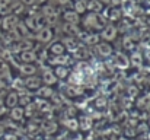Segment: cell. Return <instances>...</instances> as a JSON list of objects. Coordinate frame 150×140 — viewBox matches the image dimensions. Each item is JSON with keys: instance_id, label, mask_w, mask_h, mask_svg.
Listing matches in <instances>:
<instances>
[{"instance_id": "cell-1", "label": "cell", "mask_w": 150, "mask_h": 140, "mask_svg": "<svg viewBox=\"0 0 150 140\" xmlns=\"http://www.w3.org/2000/svg\"><path fill=\"white\" fill-rule=\"evenodd\" d=\"M85 21V26L89 29V31H100L105 25H106V19L100 15V13H92V12H88L83 18Z\"/></svg>"}, {"instance_id": "cell-2", "label": "cell", "mask_w": 150, "mask_h": 140, "mask_svg": "<svg viewBox=\"0 0 150 140\" xmlns=\"http://www.w3.org/2000/svg\"><path fill=\"white\" fill-rule=\"evenodd\" d=\"M102 16H103L106 21H109V22H118V21H121V18L124 16V13H122L121 6L114 4V6H109V7L102 13Z\"/></svg>"}, {"instance_id": "cell-3", "label": "cell", "mask_w": 150, "mask_h": 140, "mask_svg": "<svg viewBox=\"0 0 150 140\" xmlns=\"http://www.w3.org/2000/svg\"><path fill=\"white\" fill-rule=\"evenodd\" d=\"M52 38H54V31H52L51 26H44V28L38 29L37 34H35V40H37V43L41 44V45L50 43Z\"/></svg>"}, {"instance_id": "cell-4", "label": "cell", "mask_w": 150, "mask_h": 140, "mask_svg": "<svg viewBox=\"0 0 150 140\" xmlns=\"http://www.w3.org/2000/svg\"><path fill=\"white\" fill-rule=\"evenodd\" d=\"M118 29H117V25L115 23H108V25H105L103 28H102V32L99 34V37L103 40V41H108V43H111V41H114L117 37H118Z\"/></svg>"}, {"instance_id": "cell-5", "label": "cell", "mask_w": 150, "mask_h": 140, "mask_svg": "<svg viewBox=\"0 0 150 140\" xmlns=\"http://www.w3.org/2000/svg\"><path fill=\"white\" fill-rule=\"evenodd\" d=\"M93 50L96 51L98 57H102V58H108L114 54V47L108 41H102V43L99 41L96 45H93Z\"/></svg>"}, {"instance_id": "cell-6", "label": "cell", "mask_w": 150, "mask_h": 140, "mask_svg": "<svg viewBox=\"0 0 150 140\" xmlns=\"http://www.w3.org/2000/svg\"><path fill=\"white\" fill-rule=\"evenodd\" d=\"M111 58L114 60L115 67H117V69H120V70H124V69H127V67L130 66V58H128L122 51L115 53L114 55H111Z\"/></svg>"}, {"instance_id": "cell-7", "label": "cell", "mask_w": 150, "mask_h": 140, "mask_svg": "<svg viewBox=\"0 0 150 140\" xmlns=\"http://www.w3.org/2000/svg\"><path fill=\"white\" fill-rule=\"evenodd\" d=\"M41 86H42V79H41L40 76L32 75V76H28V77L25 79V88H26L28 92H29V91L37 92Z\"/></svg>"}, {"instance_id": "cell-8", "label": "cell", "mask_w": 150, "mask_h": 140, "mask_svg": "<svg viewBox=\"0 0 150 140\" xmlns=\"http://www.w3.org/2000/svg\"><path fill=\"white\" fill-rule=\"evenodd\" d=\"M18 22H19V19H18L16 15H13V13L6 15V16L1 19V29H3L4 32H9V31H12V29L16 26Z\"/></svg>"}, {"instance_id": "cell-9", "label": "cell", "mask_w": 150, "mask_h": 140, "mask_svg": "<svg viewBox=\"0 0 150 140\" xmlns=\"http://www.w3.org/2000/svg\"><path fill=\"white\" fill-rule=\"evenodd\" d=\"M47 50V55H60V54H64L66 53V47L63 45L61 40H57L54 41L50 47L45 48Z\"/></svg>"}, {"instance_id": "cell-10", "label": "cell", "mask_w": 150, "mask_h": 140, "mask_svg": "<svg viewBox=\"0 0 150 140\" xmlns=\"http://www.w3.org/2000/svg\"><path fill=\"white\" fill-rule=\"evenodd\" d=\"M61 18H63L64 23H73V25H77V22H79V19H80V15H79L76 10L67 9V10L63 12Z\"/></svg>"}, {"instance_id": "cell-11", "label": "cell", "mask_w": 150, "mask_h": 140, "mask_svg": "<svg viewBox=\"0 0 150 140\" xmlns=\"http://www.w3.org/2000/svg\"><path fill=\"white\" fill-rule=\"evenodd\" d=\"M61 32H63L64 37H76V38H77L80 29H79L77 25H73V23H64V22H63V23H61Z\"/></svg>"}, {"instance_id": "cell-12", "label": "cell", "mask_w": 150, "mask_h": 140, "mask_svg": "<svg viewBox=\"0 0 150 140\" xmlns=\"http://www.w3.org/2000/svg\"><path fill=\"white\" fill-rule=\"evenodd\" d=\"M19 57H21V61L22 63H35V61H38V54H37V51L34 48L21 51Z\"/></svg>"}, {"instance_id": "cell-13", "label": "cell", "mask_w": 150, "mask_h": 140, "mask_svg": "<svg viewBox=\"0 0 150 140\" xmlns=\"http://www.w3.org/2000/svg\"><path fill=\"white\" fill-rule=\"evenodd\" d=\"M61 43H63V45L66 47V50L70 51V53H74L80 45V43H79V40L76 37H63Z\"/></svg>"}, {"instance_id": "cell-14", "label": "cell", "mask_w": 150, "mask_h": 140, "mask_svg": "<svg viewBox=\"0 0 150 140\" xmlns=\"http://www.w3.org/2000/svg\"><path fill=\"white\" fill-rule=\"evenodd\" d=\"M41 79H42V83H45L47 86H52V85L57 83V77L54 76V73H52V70L50 67H44L42 69Z\"/></svg>"}, {"instance_id": "cell-15", "label": "cell", "mask_w": 150, "mask_h": 140, "mask_svg": "<svg viewBox=\"0 0 150 140\" xmlns=\"http://www.w3.org/2000/svg\"><path fill=\"white\" fill-rule=\"evenodd\" d=\"M48 60V63L50 64H54V66H66L69 61H70V55H67V54H60V55H48L47 57Z\"/></svg>"}, {"instance_id": "cell-16", "label": "cell", "mask_w": 150, "mask_h": 140, "mask_svg": "<svg viewBox=\"0 0 150 140\" xmlns=\"http://www.w3.org/2000/svg\"><path fill=\"white\" fill-rule=\"evenodd\" d=\"M19 70H21V73L23 75V76H32V75H37V72H38V67H37V64L35 63H22L21 66H19Z\"/></svg>"}, {"instance_id": "cell-17", "label": "cell", "mask_w": 150, "mask_h": 140, "mask_svg": "<svg viewBox=\"0 0 150 140\" xmlns=\"http://www.w3.org/2000/svg\"><path fill=\"white\" fill-rule=\"evenodd\" d=\"M70 69L67 67V66H55V69H52V73H54V76L57 77V80H64V79H67L69 77V75H70Z\"/></svg>"}, {"instance_id": "cell-18", "label": "cell", "mask_w": 150, "mask_h": 140, "mask_svg": "<svg viewBox=\"0 0 150 140\" xmlns=\"http://www.w3.org/2000/svg\"><path fill=\"white\" fill-rule=\"evenodd\" d=\"M103 10V3L100 0H88L86 1V12L100 13Z\"/></svg>"}, {"instance_id": "cell-19", "label": "cell", "mask_w": 150, "mask_h": 140, "mask_svg": "<svg viewBox=\"0 0 150 140\" xmlns=\"http://www.w3.org/2000/svg\"><path fill=\"white\" fill-rule=\"evenodd\" d=\"M13 31L16 32V35L19 37V40L21 38H31V31L26 28V25L23 22H18L16 26L13 28Z\"/></svg>"}, {"instance_id": "cell-20", "label": "cell", "mask_w": 150, "mask_h": 140, "mask_svg": "<svg viewBox=\"0 0 150 140\" xmlns=\"http://www.w3.org/2000/svg\"><path fill=\"white\" fill-rule=\"evenodd\" d=\"M26 10V6L21 1V0H12V3H10V6H9V12H12L13 15H21V13H23Z\"/></svg>"}, {"instance_id": "cell-21", "label": "cell", "mask_w": 150, "mask_h": 140, "mask_svg": "<svg viewBox=\"0 0 150 140\" xmlns=\"http://www.w3.org/2000/svg\"><path fill=\"white\" fill-rule=\"evenodd\" d=\"M41 130H42L47 136H50V134H52V133L57 130V124H55L54 120H44L42 124H41Z\"/></svg>"}, {"instance_id": "cell-22", "label": "cell", "mask_w": 150, "mask_h": 140, "mask_svg": "<svg viewBox=\"0 0 150 140\" xmlns=\"http://www.w3.org/2000/svg\"><path fill=\"white\" fill-rule=\"evenodd\" d=\"M131 64L133 66H136L137 69H142V66H143V61H144V58H143V54L140 53V51H131Z\"/></svg>"}, {"instance_id": "cell-23", "label": "cell", "mask_w": 150, "mask_h": 140, "mask_svg": "<svg viewBox=\"0 0 150 140\" xmlns=\"http://www.w3.org/2000/svg\"><path fill=\"white\" fill-rule=\"evenodd\" d=\"M18 105V92L12 91L6 95V99H4V107H9V108H13Z\"/></svg>"}, {"instance_id": "cell-24", "label": "cell", "mask_w": 150, "mask_h": 140, "mask_svg": "<svg viewBox=\"0 0 150 140\" xmlns=\"http://www.w3.org/2000/svg\"><path fill=\"white\" fill-rule=\"evenodd\" d=\"M10 117L15 120V121H19V120H22L23 117H25V109H23V107H13L12 108V111H10Z\"/></svg>"}, {"instance_id": "cell-25", "label": "cell", "mask_w": 150, "mask_h": 140, "mask_svg": "<svg viewBox=\"0 0 150 140\" xmlns=\"http://www.w3.org/2000/svg\"><path fill=\"white\" fill-rule=\"evenodd\" d=\"M37 92H38V95H40L41 98H44V99H50L51 96H52V93H54V89H52V86H47V85L44 86V85H42Z\"/></svg>"}, {"instance_id": "cell-26", "label": "cell", "mask_w": 150, "mask_h": 140, "mask_svg": "<svg viewBox=\"0 0 150 140\" xmlns=\"http://www.w3.org/2000/svg\"><path fill=\"white\" fill-rule=\"evenodd\" d=\"M74 10L79 15H85L86 13V0H76L74 1Z\"/></svg>"}, {"instance_id": "cell-27", "label": "cell", "mask_w": 150, "mask_h": 140, "mask_svg": "<svg viewBox=\"0 0 150 140\" xmlns=\"http://www.w3.org/2000/svg\"><path fill=\"white\" fill-rule=\"evenodd\" d=\"M12 0H0V13H6L9 12V6H10Z\"/></svg>"}, {"instance_id": "cell-28", "label": "cell", "mask_w": 150, "mask_h": 140, "mask_svg": "<svg viewBox=\"0 0 150 140\" xmlns=\"http://www.w3.org/2000/svg\"><path fill=\"white\" fill-rule=\"evenodd\" d=\"M7 70H9L7 61H6L3 57H0V73H4V72H7Z\"/></svg>"}, {"instance_id": "cell-29", "label": "cell", "mask_w": 150, "mask_h": 140, "mask_svg": "<svg viewBox=\"0 0 150 140\" xmlns=\"http://www.w3.org/2000/svg\"><path fill=\"white\" fill-rule=\"evenodd\" d=\"M26 7H31V6H35L37 4V0H21Z\"/></svg>"}, {"instance_id": "cell-30", "label": "cell", "mask_w": 150, "mask_h": 140, "mask_svg": "<svg viewBox=\"0 0 150 140\" xmlns=\"http://www.w3.org/2000/svg\"><path fill=\"white\" fill-rule=\"evenodd\" d=\"M57 1V4H60V6H66V4H70V0H55Z\"/></svg>"}, {"instance_id": "cell-31", "label": "cell", "mask_w": 150, "mask_h": 140, "mask_svg": "<svg viewBox=\"0 0 150 140\" xmlns=\"http://www.w3.org/2000/svg\"><path fill=\"white\" fill-rule=\"evenodd\" d=\"M143 58H144V60H147V61H150V48H147V50L144 51V55H143Z\"/></svg>"}, {"instance_id": "cell-32", "label": "cell", "mask_w": 150, "mask_h": 140, "mask_svg": "<svg viewBox=\"0 0 150 140\" xmlns=\"http://www.w3.org/2000/svg\"><path fill=\"white\" fill-rule=\"evenodd\" d=\"M4 108H6V107H4V102H3V101L0 99V115L3 114V111H4Z\"/></svg>"}, {"instance_id": "cell-33", "label": "cell", "mask_w": 150, "mask_h": 140, "mask_svg": "<svg viewBox=\"0 0 150 140\" xmlns=\"http://www.w3.org/2000/svg\"><path fill=\"white\" fill-rule=\"evenodd\" d=\"M37 1H40V3H45L47 0H37Z\"/></svg>"}, {"instance_id": "cell-34", "label": "cell", "mask_w": 150, "mask_h": 140, "mask_svg": "<svg viewBox=\"0 0 150 140\" xmlns=\"http://www.w3.org/2000/svg\"><path fill=\"white\" fill-rule=\"evenodd\" d=\"M147 3H150V0H147Z\"/></svg>"}]
</instances>
